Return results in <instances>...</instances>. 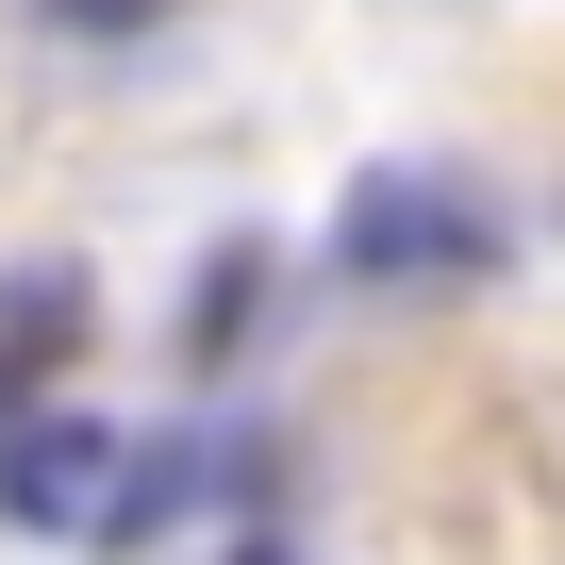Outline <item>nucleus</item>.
Instances as JSON below:
<instances>
[{"label":"nucleus","instance_id":"1","mask_svg":"<svg viewBox=\"0 0 565 565\" xmlns=\"http://www.w3.org/2000/svg\"><path fill=\"white\" fill-rule=\"evenodd\" d=\"M333 266H350V282H482V266H499V216H482L449 167H366L350 216H333Z\"/></svg>","mask_w":565,"mask_h":565},{"label":"nucleus","instance_id":"2","mask_svg":"<svg viewBox=\"0 0 565 565\" xmlns=\"http://www.w3.org/2000/svg\"><path fill=\"white\" fill-rule=\"evenodd\" d=\"M117 482H134V433H100V416H0V515L18 532H117Z\"/></svg>","mask_w":565,"mask_h":565},{"label":"nucleus","instance_id":"3","mask_svg":"<svg viewBox=\"0 0 565 565\" xmlns=\"http://www.w3.org/2000/svg\"><path fill=\"white\" fill-rule=\"evenodd\" d=\"M67 350H84V282H51V266L0 282V416H34V383H51Z\"/></svg>","mask_w":565,"mask_h":565},{"label":"nucleus","instance_id":"4","mask_svg":"<svg viewBox=\"0 0 565 565\" xmlns=\"http://www.w3.org/2000/svg\"><path fill=\"white\" fill-rule=\"evenodd\" d=\"M249 333H266V233H233V249L183 282V366H233Z\"/></svg>","mask_w":565,"mask_h":565},{"label":"nucleus","instance_id":"5","mask_svg":"<svg viewBox=\"0 0 565 565\" xmlns=\"http://www.w3.org/2000/svg\"><path fill=\"white\" fill-rule=\"evenodd\" d=\"M51 18H67V34H150L167 0H51Z\"/></svg>","mask_w":565,"mask_h":565},{"label":"nucleus","instance_id":"6","mask_svg":"<svg viewBox=\"0 0 565 565\" xmlns=\"http://www.w3.org/2000/svg\"><path fill=\"white\" fill-rule=\"evenodd\" d=\"M216 565H282V548H266V532H249V548H216Z\"/></svg>","mask_w":565,"mask_h":565}]
</instances>
